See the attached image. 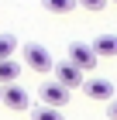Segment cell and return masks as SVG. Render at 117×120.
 Masks as SVG:
<instances>
[{"instance_id": "6da1fadb", "label": "cell", "mask_w": 117, "mask_h": 120, "mask_svg": "<svg viewBox=\"0 0 117 120\" xmlns=\"http://www.w3.org/2000/svg\"><path fill=\"white\" fill-rule=\"evenodd\" d=\"M21 55H24V65L31 69V72H38V75H45V72H52V69H55L52 55H48V48L38 45V41H28V45L21 48Z\"/></svg>"}, {"instance_id": "7a4b0ae2", "label": "cell", "mask_w": 117, "mask_h": 120, "mask_svg": "<svg viewBox=\"0 0 117 120\" xmlns=\"http://www.w3.org/2000/svg\"><path fill=\"white\" fill-rule=\"evenodd\" d=\"M65 62H72L83 75H86V72H93V69H97V62H100V58L93 55V48H90V45L72 41V45H69V58H65Z\"/></svg>"}, {"instance_id": "3957f363", "label": "cell", "mask_w": 117, "mask_h": 120, "mask_svg": "<svg viewBox=\"0 0 117 120\" xmlns=\"http://www.w3.org/2000/svg\"><path fill=\"white\" fill-rule=\"evenodd\" d=\"M38 96H41V103H45V106H55V110H62L65 103H69V89H65V86H59L55 79H45V82L38 86Z\"/></svg>"}, {"instance_id": "277c9868", "label": "cell", "mask_w": 117, "mask_h": 120, "mask_svg": "<svg viewBox=\"0 0 117 120\" xmlns=\"http://www.w3.org/2000/svg\"><path fill=\"white\" fill-rule=\"evenodd\" d=\"M0 103H4V106H10V110H31V93H28L24 86L10 82V86H4V89H0Z\"/></svg>"}, {"instance_id": "5b68a950", "label": "cell", "mask_w": 117, "mask_h": 120, "mask_svg": "<svg viewBox=\"0 0 117 120\" xmlns=\"http://www.w3.org/2000/svg\"><path fill=\"white\" fill-rule=\"evenodd\" d=\"M83 93L97 103H110L114 100V82L103 79V75H93V79H83Z\"/></svg>"}, {"instance_id": "8992f818", "label": "cell", "mask_w": 117, "mask_h": 120, "mask_svg": "<svg viewBox=\"0 0 117 120\" xmlns=\"http://www.w3.org/2000/svg\"><path fill=\"white\" fill-rule=\"evenodd\" d=\"M52 72H55V82H59V86H65L69 93L76 89V86H83V79H86V75H83V72H79V69H76L72 62H59Z\"/></svg>"}, {"instance_id": "52a82bcc", "label": "cell", "mask_w": 117, "mask_h": 120, "mask_svg": "<svg viewBox=\"0 0 117 120\" xmlns=\"http://www.w3.org/2000/svg\"><path fill=\"white\" fill-rule=\"evenodd\" d=\"M90 48H93V55H103V58H114L117 55V34H110V31H103V34H97L90 41Z\"/></svg>"}, {"instance_id": "ba28073f", "label": "cell", "mask_w": 117, "mask_h": 120, "mask_svg": "<svg viewBox=\"0 0 117 120\" xmlns=\"http://www.w3.org/2000/svg\"><path fill=\"white\" fill-rule=\"evenodd\" d=\"M21 79V62L17 58H7V62H0V86H10Z\"/></svg>"}, {"instance_id": "9c48e42d", "label": "cell", "mask_w": 117, "mask_h": 120, "mask_svg": "<svg viewBox=\"0 0 117 120\" xmlns=\"http://www.w3.org/2000/svg\"><path fill=\"white\" fill-rule=\"evenodd\" d=\"M31 120H65V113L41 103V106H31Z\"/></svg>"}, {"instance_id": "30bf717a", "label": "cell", "mask_w": 117, "mask_h": 120, "mask_svg": "<svg viewBox=\"0 0 117 120\" xmlns=\"http://www.w3.org/2000/svg\"><path fill=\"white\" fill-rule=\"evenodd\" d=\"M14 52H17V38L14 34H0V62L14 58Z\"/></svg>"}, {"instance_id": "8fae6325", "label": "cell", "mask_w": 117, "mask_h": 120, "mask_svg": "<svg viewBox=\"0 0 117 120\" xmlns=\"http://www.w3.org/2000/svg\"><path fill=\"white\" fill-rule=\"evenodd\" d=\"M41 7H45L48 14H69V10L76 7V0H41Z\"/></svg>"}, {"instance_id": "7c38bea8", "label": "cell", "mask_w": 117, "mask_h": 120, "mask_svg": "<svg viewBox=\"0 0 117 120\" xmlns=\"http://www.w3.org/2000/svg\"><path fill=\"white\" fill-rule=\"evenodd\" d=\"M76 7L93 10V14H97V10H103V7H107V0H76Z\"/></svg>"}, {"instance_id": "4fadbf2b", "label": "cell", "mask_w": 117, "mask_h": 120, "mask_svg": "<svg viewBox=\"0 0 117 120\" xmlns=\"http://www.w3.org/2000/svg\"><path fill=\"white\" fill-rule=\"evenodd\" d=\"M107 117H110V120H117V96L107 103Z\"/></svg>"}, {"instance_id": "5bb4252c", "label": "cell", "mask_w": 117, "mask_h": 120, "mask_svg": "<svg viewBox=\"0 0 117 120\" xmlns=\"http://www.w3.org/2000/svg\"><path fill=\"white\" fill-rule=\"evenodd\" d=\"M107 4H110V0H107ZM114 4H117V0H114Z\"/></svg>"}]
</instances>
